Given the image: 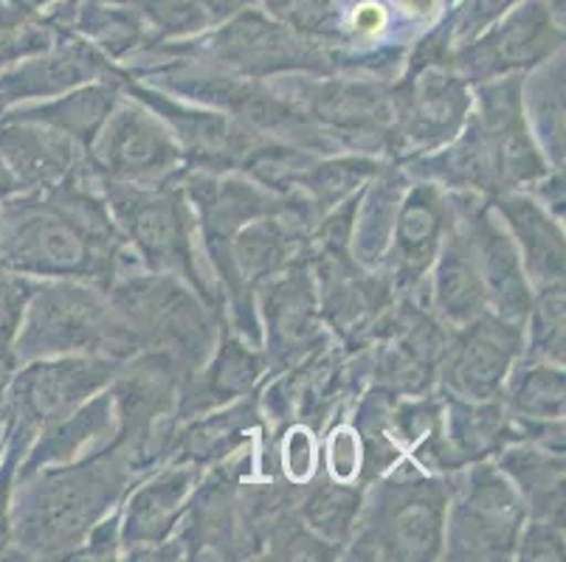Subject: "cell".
Wrapping results in <instances>:
<instances>
[{"label":"cell","instance_id":"7a4b0ae2","mask_svg":"<svg viewBox=\"0 0 566 562\" xmlns=\"http://www.w3.org/2000/svg\"><path fill=\"white\" fill-rule=\"evenodd\" d=\"M406 3H409V7H415L417 12H426V9L434 7V0H406Z\"/></svg>","mask_w":566,"mask_h":562},{"label":"cell","instance_id":"6da1fadb","mask_svg":"<svg viewBox=\"0 0 566 562\" xmlns=\"http://www.w3.org/2000/svg\"><path fill=\"white\" fill-rule=\"evenodd\" d=\"M380 12L375 7H364L361 12L355 14V25H358V29H375V25H380Z\"/></svg>","mask_w":566,"mask_h":562}]
</instances>
